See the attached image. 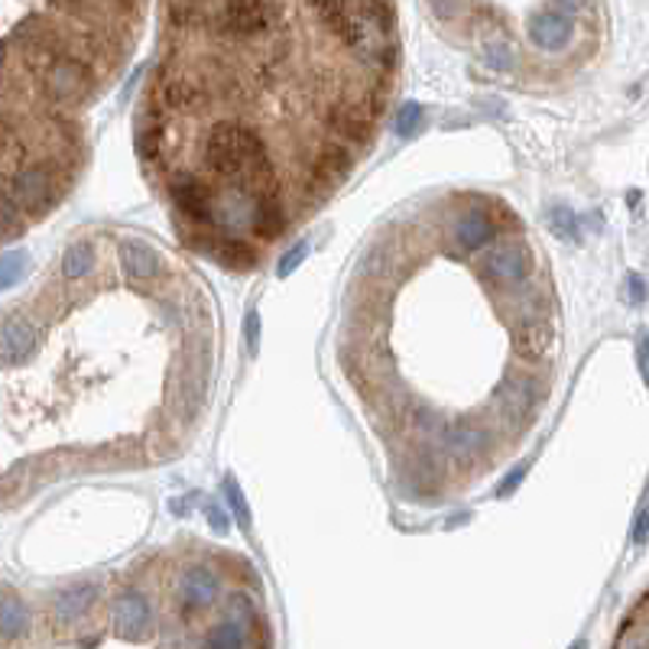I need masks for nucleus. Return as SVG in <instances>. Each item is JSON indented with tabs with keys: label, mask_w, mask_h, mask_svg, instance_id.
I'll return each mask as SVG.
<instances>
[{
	"label": "nucleus",
	"mask_w": 649,
	"mask_h": 649,
	"mask_svg": "<svg viewBox=\"0 0 649 649\" xmlns=\"http://www.w3.org/2000/svg\"><path fill=\"white\" fill-rule=\"evenodd\" d=\"M69 172V166L59 156L20 166L10 179H7V192L3 199L20 212V215H33L39 218L43 212H49L59 195H62V176Z\"/></svg>",
	"instance_id": "nucleus-1"
},
{
	"label": "nucleus",
	"mask_w": 649,
	"mask_h": 649,
	"mask_svg": "<svg viewBox=\"0 0 649 649\" xmlns=\"http://www.w3.org/2000/svg\"><path fill=\"white\" fill-rule=\"evenodd\" d=\"M166 189H169V199H172L176 212L182 215V221L189 228H208V231H215V199H218V189L205 176L176 169V172H169V185Z\"/></svg>",
	"instance_id": "nucleus-2"
},
{
	"label": "nucleus",
	"mask_w": 649,
	"mask_h": 649,
	"mask_svg": "<svg viewBox=\"0 0 649 649\" xmlns=\"http://www.w3.org/2000/svg\"><path fill=\"white\" fill-rule=\"evenodd\" d=\"M39 88L46 105L62 108V105H79L92 95L95 88V75L88 69V62H82L79 56H59L43 75H39Z\"/></svg>",
	"instance_id": "nucleus-3"
},
{
	"label": "nucleus",
	"mask_w": 649,
	"mask_h": 649,
	"mask_svg": "<svg viewBox=\"0 0 649 649\" xmlns=\"http://www.w3.org/2000/svg\"><path fill=\"white\" fill-rule=\"evenodd\" d=\"M273 23H276L273 0H225L221 10L208 20V26L225 39L263 36Z\"/></svg>",
	"instance_id": "nucleus-4"
},
{
	"label": "nucleus",
	"mask_w": 649,
	"mask_h": 649,
	"mask_svg": "<svg viewBox=\"0 0 649 649\" xmlns=\"http://www.w3.org/2000/svg\"><path fill=\"white\" fill-rule=\"evenodd\" d=\"M221 598V578L212 565L205 562H195V565H185L176 578V608L185 614V617H195V614H205L208 608H215V601Z\"/></svg>",
	"instance_id": "nucleus-5"
},
{
	"label": "nucleus",
	"mask_w": 649,
	"mask_h": 649,
	"mask_svg": "<svg viewBox=\"0 0 649 649\" xmlns=\"http://www.w3.org/2000/svg\"><path fill=\"white\" fill-rule=\"evenodd\" d=\"M153 101H156L166 115L189 118V115H195V111L205 105V85H202V79H195V75H189V72L159 69Z\"/></svg>",
	"instance_id": "nucleus-6"
},
{
	"label": "nucleus",
	"mask_w": 649,
	"mask_h": 649,
	"mask_svg": "<svg viewBox=\"0 0 649 649\" xmlns=\"http://www.w3.org/2000/svg\"><path fill=\"white\" fill-rule=\"evenodd\" d=\"M484 279L494 289H517L529 283L532 273V257L522 244H497L484 254Z\"/></svg>",
	"instance_id": "nucleus-7"
},
{
	"label": "nucleus",
	"mask_w": 649,
	"mask_h": 649,
	"mask_svg": "<svg viewBox=\"0 0 649 649\" xmlns=\"http://www.w3.org/2000/svg\"><path fill=\"white\" fill-rule=\"evenodd\" d=\"M111 621H115V634L121 640H130V644L146 640V634L153 627V611H149L146 594L136 591V588L118 591L115 594V604H111Z\"/></svg>",
	"instance_id": "nucleus-8"
},
{
	"label": "nucleus",
	"mask_w": 649,
	"mask_h": 649,
	"mask_svg": "<svg viewBox=\"0 0 649 649\" xmlns=\"http://www.w3.org/2000/svg\"><path fill=\"white\" fill-rule=\"evenodd\" d=\"M325 124L341 143H368L377 121L364 111L358 98H338L325 108Z\"/></svg>",
	"instance_id": "nucleus-9"
},
{
	"label": "nucleus",
	"mask_w": 649,
	"mask_h": 649,
	"mask_svg": "<svg viewBox=\"0 0 649 649\" xmlns=\"http://www.w3.org/2000/svg\"><path fill=\"white\" fill-rule=\"evenodd\" d=\"M488 425L474 422V419H455V422H442L438 425V442L452 458H478L488 448Z\"/></svg>",
	"instance_id": "nucleus-10"
},
{
	"label": "nucleus",
	"mask_w": 649,
	"mask_h": 649,
	"mask_svg": "<svg viewBox=\"0 0 649 649\" xmlns=\"http://www.w3.org/2000/svg\"><path fill=\"white\" fill-rule=\"evenodd\" d=\"M539 384L536 381H507L494 389V406L507 422H532L536 409H539Z\"/></svg>",
	"instance_id": "nucleus-11"
},
{
	"label": "nucleus",
	"mask_w": 649,
	"mask_h": 649,
	"mask_svg": "<svg viewBox=\"0 0 649 649\" xmlns=\"http://www.w3.org/2000/svg\"><path fill=\"white\" fill-rule=\"evenodd\" d=\"M309 169H312L309 182H312L319 192H325L328 185L341 182V179L354 169V153H351L345 143H322V146L312 153Z\"/></svg>",
	"instance_id": "nucleus-12"
},
{
	"label": "nucleus",
	"mask_w": 649,
	"mask_h": 649,
	"mask_svg": "<svg viewBox=\"0 0 649 649\" xmlns=\"http://www.w3.org/2000/svg\"><path fill=\"white\" fill-rule=\"evenodd\" d=\"M36 341H39L36 322L23 312H13L0 325V364H16V361L29 358L36 351Z\"/></svg>",
	"instance_id": "nucleus-13"
},
{
	"label": "nucleus",
	"mask_w": 649,
	"mask_h": 649,
	"mask_svg": "<svg viewBox=\"0 0 649 649\" xmlns=\"http://www.w3.org/2000/svg\"><path fill=\"white\" fill-rule=\"evenodd\" d=\"M501 225L484 212V208H468L458 221H455V244L465 254L484 251L494 238H497Z\"/></svg>",
	"instance_id": "nucleus-14"
},
{
	"label": "nucleus",
	"mask_w": 649,
	"mask_h": 649,
	"mask_svg": "<svg viewBox=\"0 0 649 649\" xmlns=\"http://www.w3.org/2000/svg\"><path fill=\"white\" fill-rule=\"evenodd\" d=\"M572 33H575V23L565 16V13H555V10H545V13H536L529 20V39L539 46V49H549V52H558L572 43Z\"/></svg>",
	"instance_id": "nucleus-15"
},
{
	"label": "nucleus",
	"mask_w": 649,
	"mask_h": 649,
	"mask_svg": "<svg viewBox=\"0 0 649 649\" xmlns=\"http://www.w3.org/2000/svg\"><path fill=\"white\" fill-rule=\"evenodd\" d=\"M95 601H98V585H72V588L56 594L52 617H56L59 627H72L95 608Z\"/></svg>",
	"instance_id": "nucleus-16"
},
{
	"label": "nucleus",
	"mask_w": 649,
	"mask_h": 649,
	"mask_svg": "<svg viewBox=\"0 0 649 649\" xmlns=\"http://www.w3.org/2000/svg\"><path fill=\"white\" fill-rule=\"evenodd\" d=\"M121 269H124V276H130V279L146 283V279H156L163 273V260H159V254L146 241L124 238L121 241Z\"/></svg>",
	"instance_id": "nucleus-17"
},
{
	"label": "nucleus",
	"mask_w": 649,
	"mask_h": 649,
	"mask_svg": "<svg viewBox=\"0 0 649 649\" xmlns=\"http://www.w3.org/2000/svg\"><path fill=\"white\" fill-rule=\"evenodd\" d=\"M289 228V215H286V205H283V195H273V199H260L254 202V218H251V235H257L263 244L283 238Z\"/></svg>",
	"instance_id": "nucleus-18"
},
{
	"label": "nucleus",
	"mask_w": 649,
	"mask_h": 649,
	"mask_svg": "<svg viewBox=\"0 0 649 649\" xmlns=\"http://www.w3.org/2000/svg\"><path fill=\"white\" fill-rule=\"evenodd\" d=\"M212 260L228 269H251L257 263V248L244 235H218Z\"/></svg>",
	"instance_id": "nucleus-19"
},
{
	"label": "nucleus",
	"mask_w": 649,
	"mask_h": 649,
	"mask_svg": "<svg viewBox=\"0 0 649 649\" xmlns=\"http://www.w3.org/2000/svg\"><path fill=\"white\" fill-rule=\"evenodd\" d=\"M251 647V634H248V621L238 617H221L218 624L208 627L202 649H248Z\"/></svg>",
	"instance_id": "nucleus-20"
},
{
	"label": "nucleus",
	"mask_w": 649,
	"mask_h": 649,
	"mask_svg": "<svg viewBox=\"0 0 649 649\" xmlns=\"http://www.w3.org/2000/svg\"><path fill=\"white\" fill-rule=\"evenodd\" d=\"M33 627V617H29V608L13 598V594H3L0 598V640L7 644H16L29 634Z\"/></svg>",
	"instance_id": "nucleus-21"
},
{
	"label": "nucleus",
	"mask_w": 649,
	"mask_h": 649,
	"mask_svg": "<svg viewBox=\"0 0 649 649\" xmlns=\"http://www.w3.org/2000/svg\"><path fill=\"white\" fill-rule=\"evenodd\" d=\"M552 345V328L549 322H532V325H519V332L514 335V351L522 361H539Z\"/></svg>",
	"instance_id": "nucleus-22"
},
{
	"label": "nucleus",
	"mask_w": 649,
	"mask_h": 649,
	"mask_svg": "<svg viewBox=\"0 0 649 649\" xmlns=\"http://www.w3.org/2000/svg\"><path fill=\"white\" fill-rule=\"evenodd\" d=\"M514 302H517L514 312H517L519 325L545 322V315H549V296H545L536 283H522V286H517Z\"/></svg>",
	"instance_id": "nucleus-23"
},
{
	"label": "nucleus",
	"mask_w": 649,
	"mask_h": 649,
	"mask_svg": "<svg viewBox=\"0 0 649 649\" xmlns=\"http://www.w3.org/2000/svg\"><path fill=\"white\" fill-rule=\"evenodd\" d=\"M95 263H98V254H95V244L85 238V241H75L69 251H65V257H62V276L65 279H85L92 269H95Z\"/></svg>",
	"instance_id": "nucleus-24"
},
{
	"label": "nucleus",
	"mask_w": 649,
	"mask_h": 649,
	"mask_svg": "<svg viewBox=\"0 0 649 649\" xmlns=\"http://www.w3.org/2000/svg\"><path fill=\"white\" fill-rule=\"evenodd\" d=\"M169 20L179 29H189V26H199L205 20V13H202V7L195 0H172L169 3Z\"/></svg>",
	"instance_id": "nucleus-25"
},
{
	"label": "nucleus",
	"mask_w": 649,
	"mask_h": 649,
	"mask_svg": "<svg viewBox=\"0 0 649 649\" xmlns=\"http://www.w3.org/2000/svg\"><path fill=\"white\" fill-rule=\"evenodd\" d=\"M484 62L494 72H510L514 69V49L504 39H488L484 43Z\"/></svg>",
	"instance_id": "nucleus-26"
},
{
	"label": "nucleus",
	"mask_w": 649,
	"mask_h": 649,
	"mask_svg": "<svg viewBox=\"0 0 649 649\" xmlns=\"http://www.w3.org/2000/svg\"><path fill=\"white\" fill-rule=\"evenodd\" d=\"M422 121H425L422 105L409 101V105H402V108H399V115H396V133H399V136H412V133H419Z\"/></svg>",
	"instance_id": "nucleus-27"
},
{
	"label": "nucleus",
	"mask_w": 649,
	"mask_h": 649,
	"mask_svg": "<svg viewBox=\"0 0 649 649\" xmlns=\"http://www.w3.org/2000/svg\"><path fill=\"white\" fill-rule=\"evenodd\" d=\"M26 266H29L26 254H7V257H0V289L13 286L26 273Z\"/></svg>",
	"instance_id": "nucleus-28"
},
{
	"label": "nucleus",
	"mask_w": 649,
	"mask_h": 649,
	"mask_svg": "<svg viewBox=\"0 0 649 649\" xmlns=\"http://www.w3.org/2000/svg\"><path fill=\"white\" fill-rule=\"evenodd\" d=\"M225 497H228V507H231L235 519L248 529L251 526V510H248V501H244V494H241V488L235 481H225Z\"/></svg>",
	"instance_id": "nucleus-29"
},
{
	"label": "nucleus",
	"mask_w": 649,
	"mask_h": 649,
	"mask_svg": "<svg viewBox=\"0 0 649 649\" xmlns=\"http://www.w3.org/2000/svg\"><path fill=\"white\" fill-rule=\"evenodd\" d=\"M409 422H412V429L416 432H438V425H442V419L435 416V409H425V406H416L412 412H409Z\"/></svg>",
	"instance_id": "nucleus-30"
},
{
	"label": "nucleus",
	"mask_w": 649,
	"mask_h": 649,
	"mask_svg": "<svg viewBox=\"0 0 649 649\" xmlns=\"http://www.w3.org/2000/svg\"><path fill=\"white\" fill-rule=\"evenodd\" d=\"M305 254H309V244H305V241H299L296 248H289V251L283 254V260L276 263V273H279V276H289V273L305 260Z\"/></svg>",
	"instance_id": "nucleus-31"
},
{
	"label": "nucleus",
	"mask_w": 649,
	"mask_h": 649,
	"mask_svg": "<svg viewBox=\"0 0 649 649\" xmlns=\"http://www.w3.org/2000/svg\"><path fill=\"white\" fill-rule=\"evenodd\" d=\"M552 225H555L558 235L575 238V215H572L568 208H552Z\"/></svg>",
	"instance_id": "nucleus-32"
},
{
	"label": "nucleus",
	"mask_w": 649,
	"mask_h": 649,
	"mask_svg": "<svg viewBox=\"0 0 649 649\" xmlns=\"http://www.w3.org/2000/svg\"><path fill=\"white\" fill-rule=\"evenodd\" d=\"M205 519H208V526H212L215 532H228V529H231V519H228L225 510H218V507H208V510H205Z\"/></svg>",
	"instance_id": "nucleus-33"
},
{
	"label": "nucleus",
	"mask_w": 649,
	"mask_h": 649,
	"mask_svg": "<svg viewBox=\"0 0 649 649\" xmlns=\"http://www.w3.org/2000/svg\"><path fill=\"white\" fill-rule=\"evenodd\" d=\"M429 7L442 16V20H452L458 13V0H429Z\"/></svg>",
	"instance_id": "nucleus-34"
},
{
	"label": "nucleus",
	"mask_w": 649,
	"mask_h": 649,
	"mask_svg": "<svg viewBox=\"0 0 649 649\" xmlns=\"http://www.w3.org/2000/svg\"><path fill=\"white\" fill-rule=\"evenodd\" d=\"M647 539H649V507L640 514L637 526H634V542H637V545H644Z\"/></svg>",
	"instance_id": "nucleus-35"
},
{
	"label": "nucleus",
	"mask_w": 649,
	"mask_h": 649,
	"mask_svg": "<svg viewBox=\"0 0 649 649\" xmlns=\"http://www.w3.org/2000/svg\"><path fill=\"white\" fill-rule=\"evenodd\" d=\"M621 649H649V634L647 630H640V634H630V637L621 644Z\"/></svg>",
	"instance_id": "nucleus-36"
},
{
	"label": "nucleus",
	"mask_w": 649,
	"mask_h": 649,
	"mask_svg": "<svg viewBox=\"0 0 649 649\" xmlns=\"http://www.w3.org/2000/svg\"><path fill=\"white\" fill-rule=\"evenodd\" d=\"M644 292H647V289H644V279H640V276H630V296L640 302V299H644Z\"/></svg>",
	"instance_id": "nucleus-37"
},
{
	"label": "nucleus",
	"mask_w": 649,
	"mask_h": 649,
	"mask_svg": "<svg viewBox=\"0 0 649 649\" xmlns=\"http://www.w3.org/2000/svg\"><path fill=\"white\" fill-rule=\"evenodd\" d=\"M248 345H251V348H257V315H251V319H248Z\"/></svg>",
	"instance_id": "nucleus-38"
},
{
	"label": "nucleus",
	"mask_w": 649,
	"mask_h": 649,
	"mask_svg": "<svg viewBox=\"0 0 649 649\" xmlns=\"http://www.w3.org/2000/svg\"><path fill=\"white\" fill-rule=\"evenodd\" d=\"M519 481H522V468H519L517 474H510V478L504 481V494H507V491H514V488H517Z\"/></svg>",
	"instance_id": "nucleus-39"
},
{
	"label": "nucleus",
	"mask_w": 649,
	"mask_h": 649,
	"mask_svg": "<svg viewBox=\"0 0 649 649\" xmlns=\"http://www.w3.org/2000/svg\"><path fill=\"white\" fill-rule=\"evenodd\" d=\"M558 7H565V10H581L585 7V0H555Z\"/></svg>",
	"instance_id": "nucleus-40"
},
{
	"label": "nucleus",
	"mask_w": 649,
	"mask_h": 649,
	"mask_svg": "<svg viewBox=\"0 0 649 649\" xmlns=\"http://www.w3.org/2000/svg\"><path fill=\"white\" fill-rule=\"evenodd\" d=\"M572 649H588V644H585V640H578V644H575Z\"/></svg>",
	"instance_id": "nucleus-41"
},
{
	"label": "nucleus",
	"mask_w": 649,
	"mask_h": 649,
	"mask_svg": "<svg viewBox=\"0 0 649 649\" xmlns=\"http://www.w3.org/2000/svg\"><path fill=\"white\" fill-rule=\"evenodd\" d=\"M195 3H202V0H195Z\"/></svg>",
	"instance_id": "nucleus-42"
}]
</instances>
